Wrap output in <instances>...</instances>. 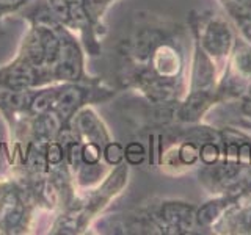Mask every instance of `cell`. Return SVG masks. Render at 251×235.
<instances>
[{
  "label": "cell",
  "instance_id": "cell-18",
  "mask_svg": "<svg viewBox=\"0 0 251 235\" xmlns=\"http://www.w3.org/2000/svg\"><path fill=\"white\" fill-rule=\"evenodd\" d=\"M245 2H247V5H248V6L251 8V0H245Z\"/></svg>",
  "mask_w": 251,
  "mask_h": 235
},
{
  "label": "cell",
  "instance_id": "cell-7",
  "mask_svg": "<svg viewBox=\"0 0 251 235\" xmlns=\"http://www.w3.org/2000/svg\"><path fill=\"white\" fill-rule=\"evenodd\" d=\"M179 159L185 164H192L196 159H198V149H196V144L184 143L179 149Z\"/></svg>",
  "mask_w": 251,
  "mask_h": 235
},
{
  "label": "cell",
  "instance_id": "cell-17",
  "mask_svg": "<svg viewBox=\"0 0 251 235\" xmlns=\"http://www.w3.org/2000/svg\"><path fill=\"white\" fill-rule=\"evenodd\" d=\"M22 0H0V6H14L19 5Z\"/></svg>",
  "mask_w": 251,
  "mask_h": 235
},
{
  "label": "cell",
  "instance_id": "cell-12",
  "mask_svg": "<svg viewBox=\"0 0 251 235\" xmlns=\"http://www.w3.org/2000/svg\"><path fill=\"white\" fill-rule=\"evenodd\" d=\"M78 102V93L75 90H68L66 93H63L61 96V108H71L74 104Z\"/></svg>",
  "mask_w": 251,
  "mask_h": 235
},
{
  "label": "cell",
  "instance_id": "cell-6",
  "mask_svg": "<svg viewBox=\"0 0 251 235\" xmlns=\"http://www.w3.org/2000/svg\"><path fill=\"white\" fill-rule=\"evenodd\" d=\"M222 209H223V202L222 201L207 202L206 206H202L198 210V215H196V221H198L200 226H210L217 219V216L220 215Z\"/></svg>",
  "mask_w": 251,
  "mask_h": 235
},
{
  "label": "cell",
  "instance_id": "cell-13",
  "mask_svg": "<svg viewBox=\"0 0 251 235\" xmlns=\"http://www.w3.org/2000/svg\"><path fill=\"white\" fill-rule=\"evenodd\" d=\"M99 155H100V151H99V147L96 144L85 146V149H83V159L88 163H96L99 160Z\"/></svg>",
  "mask_w": 251,
  "mask_h": 235
},
{
  "label": "cell",
  "instance_id": "cell-4",
  "mask_svg": "<svg viewBox=\"0 0 251 235\" xmlns=\"http://www.w3.org/2000/svg\"><path fill=\"white\" fill-rule=\"evenodd\" d=\"M214 85V69H212L210 61L204 55V52H200L196 55V66H195V86L200 91H206Z\"/></svg>",
  "mask_w": 251,
  "mask_h": 235
},
{
  "label": "cell",
  "instance_id": "cell-9",
  "mask_svg": "<svg viewBox=\"0 0 251 235\" xmlns=\"http://www.w3.org/2000/svg\"><path fill=\"white\" fill-rule=\"evenodd\" d=\"M218 157H220V151H218L217 144L209 143V141L202 144V147H201V159H202L204 163H206V164H214L218 160Z\"/></svg>",
  "mask_w": 251,
  "mask_h": 235
},
{
  "label": "cell",
  "instance_id": "cell-8",
  "mask_svg": "<svg viewBox=\"0 0 251 235\" xmlns=\"http://www.w3.org/2000/svg\"><path fill=\"white\" fill-rule=\"evenodd\" d=\"M126 157H127L129 163L138 164L145 159V147L140 143H130L127 149H126Z\"/></svg>",
  "mask_w": 251,
  "mask_h": 235
},
{
  "label": "cell",
  "instance_id": "cell-10",
  "mask_svg": "<svg viewBox=\"0 0 251 235\" xmlns=\"http://www.w3.org/2000/svg\"><path fill=\"white\" fill-rule=\"evenodd\" d=\"M105 157H107L108 163L116 164V163H120L121 159L124 157V151L118 143H112V144H108L105 149Z\"/></svg>",
  "mask_w": 251,
  "mask_h": 235
},
{
  "label": "cell",
  "instance_id": "cell-3",
  "mask_svg": "<svg viewBox=\"0 0 251 235\" xmlns=\"http://www.w3.org/2000/svg\"><path fill=\"white\" fill-rule=\"evenodd\" d=\"M207 105H209V97L206 91H198L192 94L190 99H188L182 105V108H180V112H179L180 119H184V121L198 119Z\"/></svg>",
  "mask_w": 251,
  "mask_h": 235
},
{
  "label": "cell",
  "instance_id": "cell-5",
  "mask_svg": "<svg viewBox=\"0 0 251 235\" xmlns=\"http://www.w3.org/2000/svg\"><path fill=\"white\" fill-rule=\"evenodd\" d=\"M78 55L73 47H66L61 53V65H60V75L74 78L78 75Z\"/></svg>",
  "mask_w": 251,
  "mask_h": 235
},
{
  "label": "cell",
  "instance_id": "cell-2",
  "mask_svg": "<svg viewBox=\"0 0 251 235\" xmlns=\"http://www.w3.org/2000/svg\"><path fill=\"white\" fill-rule=\"evenodd\" d=\"M162 215H163V219L170 226L176 227V229H184L185 226H190L192 207L187 206V204L171 202L163 207Z\"/></svg>",
  "mask_w": 251,
  "mask_h": 235
},
{
  "label": "cell",
  "instance_id": "cell-11",
  "mask_svg": "<svg viewBox=\"0 0 251 235\" xmlns=\"http://www.w3.org/2000/svg\"><path fill=\"white\" fill-rule=\"evenodd\" d=\"M237 162H239V164H243V166H247V164L251 163V144L248 141H243V143L239 146Z\"/></svg>",
  "mask_w": 251,
  "mask_h": 235
},
{
  "label": "cell",
  "instance_id": "cell-16",
  "mask_svg": "<svg viewBox=\"0 0 251 235\" xmlns=\"http://www.w3.org/2000/svg\"><path fill=\"white\" fill-rule=\"evenodd\" d=\"M61 159V147L58 144H52L49 147V160L52 163H57Z\"/></svg>",
  "mask_w": 251,
  "mask_h": 235
},
{
  "label": "cell",
  "instance_id": "cell-14",
  "mask_svg": "<svg viewBox=\"0 0 251 235\" xmlns=\"http://www.w3.org/2000/svg\"><path fill=\"white\" fill-rule=\"evenodd\" d=\"M237 65L240 70L247 74H251V53L250 52H240L237 55Z\"/></svg>",
  "mask_w": 251,
  "mask_h": 235
},
{
  "label": "cell",
  "instance_id": "cell-1",
  "mask_svg": "<svg viewBox=\"0 0 251 235\" xmlns=\"http://www.w3.org/2000/svg\"><path fill=\"white\" fill-rule=\"evenodd\" d=\"M231 31L222 21L210 22L202 38L204 49L212 55H223L231 46Z\"/></svg>",
  "mask_w": 251,
  "mask_h": 235
},
{
  "label": "cell",
  "instance_id": "cell-15",
  "mask_svg": "<svg viewBox=\"0 0 251 235\" xmlns=\"http://www.w3.org/2000/svg\"><path fill=\"white\" fill-rule=\"evenodd\" d=\"M52 8L53 11L57 13L58 18H68L69 14V6L66 3V0H52Z\"/></svg>",
  "mask_w": 251,
  "mask_h": 235
}]
</instances>
